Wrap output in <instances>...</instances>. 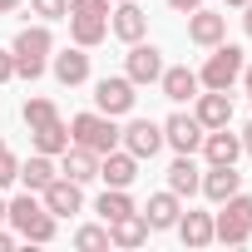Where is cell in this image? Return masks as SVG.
Segmentation results:
<instances>
[{"label": "cell", "mask_w": 252, "mask_h": 252, "mask_svg": "<svg viewBox=\"0 0 252 252\" xmlns=\"http://www.w3.org/2000/svg\"><path fill=\"white\" fill-rule=\"evenodd\" d=\"M242 79H247V94H252V64H242Z\"/></svg>", "instance_id": "e575fe53"}, {"label": "cell", "mask_w": 252, "mask_h": 252, "mask_svg": "<svg viewBox=\"0 0 252 252\" xmlns=\"http://www.w3.org/2000/svg\"><path fill=\"white\" fill-rule=\"evenodd\" d=\"M193 119L203 124V129H222V124L232 119V99H227V89H213V94H203Z\"/></svg>", "instance_id": "30bf717a"}, {"label": "cell", "mask_w": 252, "mask_h": 252, "mask_svg": "<svg viewBox=\"0 0 252 252\" xmlns=\"http://www.w3.org/2000/svg\"><path fill=\"white\" fill-rule=\"evenodd\" d=\"M109 0H69V15H104Z\"/></svg>", "instance_id": "4dcf8cb0"}, {"label": "cell", "mask_w": 252, "mask_h": 252, "mask_svg": "<svg viewBox=\"0 0 252 252\" xmlns=\"http://www.w3.org/2000/svg\"><path fill=\"white\" fill-rule=\"evenodd\" d=\"M99 213H104V222H114V218H124V213H134V203L114 188V193H104V198H99Z\"/></svg>", "instance_id": "4316f807"}, {"label": "cell", "mask_w": 252, "mask_h": 252, "mask_svg": "<svg viewBox=\"0 0 252 252\" xmlns=\"http://www.w3.org/2000/svg\"><path fill=\"white\" fill-rule=\"evenodd\" d=\"M104 15H74V40H79V50H89V45H99L104 40Z\"/></svg>", "instance_id": "cb8c5ba5"}, {"label": "cell", "mask_w": 252, "mask_h": 252, "mask_svg": "<svg viewBox=\"0 0 252 252\" xmlns=\"http://www.w3.org/2000/svg\"><path fill=\"white\" fill-rule=\"evenodd\" d=\"M5 218H10L30 242H50V237H55V213H50V208H40V203H35V193L15 198V203L5 208Z\"/></svg>", "instance_id": "6da1fadb"}, {"label": "cell", "mask_w": 252, "mask_h": 252, "mask_svg": "<svg viewBox=\"0 0 252 252\" xmlns=\"http://www.w3.org/2000/svg\"><path fill=\"white\" fill-rule=\"evenodd\" d=\"M69 134H74V144L89 149V154H109V149L119 144V129H114L104 114H79V119L69 124Z\"/></svg>", "instance_id": "3957f363"}, {"label": "cell", "mask_w": 252, "mask_h": 252, "mask_svg": "<svg viewBox=\"0 0 252 252\" xmlns=\"http://www.w3.org/2000/svg\"><path fill=\"white\" fill-rule=\"evenodd\" d=\"M20 178H25V188H30V193H40V188H45V183L55 178V168H50V158L40 154V158H30V163L20 168Z\"/></svg>", "instance_id": "484cf974"}, {"label": "cell", "mask_w": 252, "mask_h": 252, "mask_svg": "<svg viewBox=\"0 0 252 252\" xmlns=\"http://www.w3.org/2000/svg\"><path fill=\"white\" fill-rule=\"evenodd\" d=\"M247 232H252V198H227V208H222V218H218V237L222 242H247Z\"/></svg>", "instance_id": "5b68a950"}, {"label": "cell", "mask_w": 252, "mask_h": 252, "mask_svg": "<svg viewBox=\"0 0 252 252\" xmlns=\"http://www.w3.org/2000/svg\"><path fill=\"white\" fill-rule=\"evenodd\" d=\"M144 222H149V227H173V222H178V198H173V193H158V198H149V208H144Z\"/></svg>", "instance_id": "ac0fdd59"}, {"label": "cell", "mask_w": 252, "mask_h": 252, "mask_svg": "<svg viewBox=\"0 0 252 252\" xmlns=\"http://www.w3.org/2000/svg\"><path fill=\"white\" fill-rule=\"evenodd\" d=\"M35 149L40 154H64L69 149V129H64L60 119L55 124H40V129H35Z\"/></svg>", "instance_id": "7402d4cb"}, {"label": "cell", "mask_w": 252, "mask_h": 252, "mask_svg": "<svg viewBox=\"0 0 252 252\" xmlns=\"http://www.w3.org/2000/svg\"><path fill=\"white\" fill-rule=\"evenodd\" d=\"M40 193H45V208H50L55 218H69V213H79V208H84V193H79V183H74V178H50Z\"/></svg>", "instance_id": "8992f818"}, {"label": "cell", "mask_w": 252, "mask_h": 252, "mask_svg": "<svg viewBox=\"0 0 252 252\" xmlns=\"http://www.w3.org/2000/svg\"><path fill=\"white\" fill-rule=\"evenodd\" d=\"M203 149H208V158H213V163H237V154H242V144L227 134V124L208 134V144H203Z\"/></svg>", "instance_id": "2e32d148"}, {"label": "cell", "mask_w": 252, "mask_h": 252, "mask_svg": "<svg viewBox=\"0 0 252 252\" xmlns=\"http://www.w3.org/2000/svg\"><path fill=\"white\" fill-rule=\"evenodd\" d=\"M158 74H163V60H158V50L134 40V50H129V79H134V84H149V79H158Z\"/></svg>", "instance_id": "8fae6325"}, {"label": "cell", "mask_w": 252, "mask_h": 252, "mask_svg": "<svg viewBox=\"0 0 252 252\" xmlns=\"http://www.w3.org/2000/svg\"><path fill=\"white\" fill-rule=\"evenodd\" d=\"M247 35H252V5H247Z\"/></svg>", "instance_id": "f35d334b"}, {"label": "cell", "mask_w": 252, "mask_h": 252, "mask_svg": "<svg viewBox=\"0 0 252 252\" xmlns=\"http://www.w3.org/2000/svg\"><path fill=\"white\" fill-rule=\"evenodd\" d=\"M144 237H149L144 213H124V218H114V227H109V242H119V247H139Z\"/></svg>", "instance_id": "4fadbf2b"}, {"label": "cell", "mask_w": 252, "mask_h": 252, "mask_svg": "<svg viewBox=\"0 0 252 252\" xmlns=\"http://www.w3.org/2000/svg\"><path fill=\"white\" fill-rule=\"evenodd\" d=\"M20 178V163H15V154H5V149H0V188H5V183H15Z\"/></svg>", "instance_id": "1f68e13d"}, {"label": "cell", "mask_w": 252, "mask_h": 252, "mask_svg": "<svg viewBox=\"0 0 252 252\" xmlns=\"http://www.w3.org/2000/svg\"><path fill=\"white\" fill-rule=\"evenodd\" d=\"M55 74H60V84H84V79H89V55H84V50L55 55Z\"/></svg>", "instance_id": "5bb4252c"}, {"label": "cell", "mask_w": 252, "mask_h": 252, "mask_svg": "<svg viewBox=\"0 0 252 252\" xmlns=\"http://www.w3.org/2000/svg\"><path fill=\"white\" fill-rule=\"evenodd\" d=\"M30 5H35L45 20H60V15H69V0H30Z\"/></svg>", "instance_id": "f546056e"}, {"label": "cell", "mask_w": 252, "mask_h": 252, "mask_svg": "<svg viewBox=\"0 0 252 252\" xmlns=\"http://www.w3.org/2000/svg\"><path fill=\"white\" fill-rule=\"evenodd\" d=\"M60 114H55V104L50 99H30L25 104V124H30V129H40V124H55Z\"/></svg>", "instance_id": "83f0119b"}, {"label": "cell", "mask_w": 252, "mask_h": 252, "mask_svg": "<svg viewBox=\"0 0 252 252\" xmlns=\"http://www.w3.org/2000/svg\"><path fill=\"white\" fill-rule=\"evenodd\" d=\"M227 5H252V0H227Z\"/></svg>", "instance_id": "ab89813d"}, {"label": "cell", "mask_w": 252, "mask_h": 252, "mask_svg": "<svg viewBox=\"0 0 252 252\" xmlns=\"http://www.w3.org/2000/svg\"><path fill=\"white\" fill-rule=\"evenodd\" d=\"M94 104H99L109 119H114V114H129V109H134V79H99Z\"/></svg>", "instance_id": "52a82bcc"}, {"label": "cell", "mask_w": 252, "mask_h": 252, "mask_svg": "<svg viewBox=\"0 0 252 252\" xmlns=\"http://www.w3.org/2000/svg\"><path fill=\"white\" fill-rule=\"evenodd\" d=\"M5 247H10V237H5V232H0V252H5Z\"/></svg>", "instance_id": "74e56055"}, {"label": "cell", "mask_w": 252, "mask_h": 252, "mask_svg": "<svg viewBox=\"0 0 252 252\" xmlns=\"http://www.w3.org/2000/svg\"><path fill=\"white\" fill-rule=\"evenodd\" d=\"M198 188H203L213 203H227V198L237 193V168H232V163H213V173H208Z\"/></svg>", "instance_id": "7c38bea8"}, {"label": "cell", "mask_w": 252, "mask_h": 252, "mask_svg": "<svg viewBox=\"0 0 252 252\" xmlns=\"http://www.w3.org/2000/svg\"><path fill=\"white\" fill-rule=\"evenodd\" d=\"M163 139H168L178 154H193V149L203 144V124H198L193 114H173V119L163 124Z\"/></svg>", "instance_id": "9c48e42d"}, {"label": "cell", "mask_w": 252, "mask_h": 252, "mask_svg": "<svg viewBox=\"0 0 252 252\" xmlns=\"http://www.w3.org/2000/svg\"><path fill=\"white\" fill-rule=\"evenodd\" d=\"M178 232H183V242H188V247H203V242H213V222H208L203 213H188V218L178 222Z\"/></svg>", "instance_id": "d4e9b609"}, {"label": "cell", "mask_w": 252, "mask_h": 252, "mask_svg": "<svg viewBox=\"0 0 252 252\" xmlns=\"http://www.w3.org/2000/svg\"><path fill=\"white\" fill-rule=\"evenodd\" d=\"M124 144H129L134 158H154L158 144H163V129H158V124H149V119H134L129 129H124Z\"/></svg>", "instance_id": "ba28073f"}, {"label": "cell", "mask_w": 252, "mask_h": 252, "mask_svg": "<svg viewBox=\"0 0 252 252\" xmlns=\"http://www.w3.org/2000/svg\"><path fill=\"white\" fill-rule=\"evenodd\" d=\"M198 183H203V178H198V163L183 154V158L168 168V188H173V193H198Z\"/></svg>", "instance_id": "603a6c76"}, {"label": "cell", "mask_w": 252, "mask_h": 252, "mask_svg": "<svg viewBox=\"0 0 252 252\" xmlns=\"http://www.w3.org/2000/svg\"><path fill=\"white\" fill-rule=\"evenodd\" d=\"M168 5H173V10H183V15H188V10H198V5H203V0H168Z\"/></svg>", "instance_id": "836d02e7"}, {"label": "cell", "mask_w": 252, "mask_h": 252, "mask_svg": "<svg viewBox=\"0 0 252 252\" xmlns=\"http://www.w3.org/2000/svg\"><path fill=\"white\" fill-rule=\"evenodd\" d=\"M242 149H247V154H252V124H247V139H242Z\"/></svg>", "instance_id": "d590c367"}, {"label": "cell", "mask_w": 252, "mask_h": 252, "mask_svg": "<svg viewBox=\"0 0 252 252\" xmlns=\"http://www.w3.org/2000/svg\"><path fill=\"white\" fill-rule=\"evenodd\" d=\"M144 25H149V20H144L139 5H119V15H114V35H119V40H129V45H134V40L144 35Z\"/></svg>", "instance_id": "44dd1931"}, {"label": "cell", "mask_w": 252, "mask_h": 252, "mask_svg": "<svg viewBox=\"0 0 252 252\" xmlns=\"http://www.w3.org/2000/svg\"><path fill=\"white\" fill-rule=\"evenodd\" d=\"M0 149H5V144H0Z\"/></svg>", "instance_id": "b9f144b4"}, {"label": "cell", "mask_w": 252, "mask_h": 252, "mask_svg": "<svg viewBox=\"0 0 252 252\" xmlns=\"http://www.w3.org/2000/svg\"><path fill=\"white\" fill-rule=\"evenodd\" d=\"M222 30H227V25H222V15H208V10H198V15L188 20V35H193L198 45H218V40H222Z\"/></svg>", "instance_id": "d6986e66"}, {"label": "cell", "mask_w": 252, "mask_h": 252, "mask_svg": "<svg viewBox=\"0 0 252 252\" xmlns=\"http://www.w3.org/2000/svg\"><path fill=\"white\" fill-rule=\"evenodd\" d=\"M15 74H25V79H35L40 69H45V55H50V30H20L15 35Z\"/></svg>", "instance_id": "7a4b0ae2"}, {"label": "cell", "mask_w": 252, "mask_h": 252, "mask_svg": "<svg viewBox=\"0 0 252 252\" xmlns=\"http://www.w3.org/2000/svg\"><path fill=\"white\" fill-rule=\"evenodd\" d=\"M0 218H5V203H0Z\"/></svg>", "instance_id": "60d3db41"}, {"label": "cell", "mask_w": 252, "mask_h": 252, "mask_svg": "<svg viewBox=\"0 0 252 252\" xmlns=\"http://www.w3.org/2000/svg\"><path fill=\"white\" fill-rule=\"evenodd\" d=\"M158 79H163V94H168V99H178V104L198 94V74H193V69H163Z\"/></svg>", "instance_id": "e0dca14e"}, {"label": "cell", "mask_w": 252, "mask_h": 252, "mask_svg": "<svg viewBox=\"0 0 252 252\" xmlns=\"http://www.w3.org/2000/svg\"><path fill=\"white\" fill-rule=\"evenodd\" d=\"M10 74H15V55H5V50H0V84H5Z\"/></svg>", "instance_id": "d6a6232c"}, {"label": "cell", "mask_w": 252, "mask_h": 252, "mask_svg": "<svg viewBox=\"0 0 252 252\" xmlns=\"http://www.w3.org/2000/svg\"><path fill=\"white\" fill-rule=\"evenodd\" d=\"M15 5H20V0H0V10H15Z\"/></svg>", "instance_id": "8d00e7d4"}, {"label": "cell", "mask_w": 252, "mask_h": 252, "mask_svg": "<svg viewBox=\"0 0 252 252\" xmlns=\"http://www.w3.org/2000/svg\"><path fill=\"white\" fill-rule=\"evenodd\" d=\"M74 242L94 252V247H109V232H104V227H79V237H74Z\"/></svg>", "instance_id": "f1b7e54d"}, {"label": "cell", "mask_w": 252, "mask_h": 252, "mask_svg": "<svg viewBox=\"0 0 252 252\" xmlns=\"http://www.w3.org/2000/svg\"><path fill=\"white\" fill-rule=\"evenodd\" d=\"M99 178H104L109 188H129V183H134V154H114V149H109Z\"/></svg>", "instance_id": "9a60e30c"}, {"label": "cell", "mask_w": 252, "mask_h": 252, "mask_svg": "<svg viewBox=\"0 0 252 252\" xmlns=\"http://www.w3.org/2000/svg\"><path fill=\"white\" fill-rule=\"evenodd\" d=\"M64 178H74V183H89V178H99V163H94V154L89 149H64Z\"/></svg>", "instance_id": "ffe728a7"}, {"label": "cell", "mask_w": 252, "mask_h": 252, "mask_svg": "<svg viewBox=\"0 0 252 252\" xmlns=\"http://www.w3.org/2000/svg\"><path fill=\"white\" fill-rule=\"evenodd\" d=\"M237 74H242V50H237V45H218V55L203 64V74H198V79H203L208 89H227Z\"/></svg>", "instance_id": "277c9868"}]
</instances>
